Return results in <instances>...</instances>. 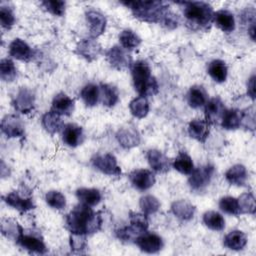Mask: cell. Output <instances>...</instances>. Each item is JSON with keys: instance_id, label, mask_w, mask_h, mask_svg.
Segmentation results:
<instances>
[{"instance_id": "6da1fadb", "label": "cell", "mask_w": 256, "mask_h": 256, "mask_svg": "<svg viewBox=\"0 0 256 256\" xmlns=\"http://www.w3.org/2000/svg\"><path fill=\"white\" fill-rule=\"evenodd\" d=\"M65 222L70 233L90 235L101 229L103 219L100 212L80 203L66 215Z\"/></svg>"}, {"instance_id": "7a4b0ae2", "label": "cell", "mask_w": 256, "mask_h": 256, "mask_svg": "<svg viewBox=\"0 0 256 256\" xmlns=\"http://www.w3.org/2000/svg\"><path fill=\"white\" fill-rule=\"evenodd\" d=\"M125 6L130 8L133 15L145 22L165 24L172 13L169 6L162 1H124Z\"/></svg>"}, {"instance_id": "3957f363", "label": "cell", "mask_w": 256, "mask_h": 256, "mask_svg": "<svg viewBox=\"0 0 256 256\" xmlns=\"http://www.w3.org/2000/svg\"><path fill=\"white\" fill-rule=\"evenodd\" d=\"M132 80L135 90L141 96H153L158 93L159 85L155 77L151 75V69L147 62L138 60L131 66Z\"/></svg>"}, {"instance_id": "277c9868", "label": "cell", "mask_w": 256, "mask_h": 256, "mask_svg": "<svg viewBox=\"0 0 256 256\" xmlns=\"http://www.w3.org/2000/svg\"><path fill=\"white\" fill-rule=\"evenodd\" d=\"M184 16L188 23L199 28L208 27L213 20L212 7L202 1H192L184 3Z\"/></svg>"}, {"instance_id": "5b68a950", "label": "cell", "mask_w": 256, "mask_h": 256, "mask_svg": "<svg viewBox=\"0 0 256 256\" xmlns=\"http://www.w3.org/2000/svg\"><path fill=\"white\" fill-rule=\"evenodd\" d=\"M214 173L215 168L211 164H206L198 168H194L188 179L190 188L193 191L204 190L210 184Z\"/></svg>"}, {"instance_id": "8992f818", "label": "cell", "mask_w": 256, "mask_h": 256, "mask_svg": "<svg viewBox=\"0 0 256 256\" xmlns=\"http://www.w3.org/2000/svg\"><path fill=\"white\" fill-rule=\"evenodd\" d=\"M16 243L19 244L25 250L29 251L30 253L44 254L47 252L46 245L43 241L40 232L34 230H24V232L19 237Z\"/></svg>"}, {"instance_id": "52a82bcc", "label": "cell", "mask_w": 256, "mask_h": 256, "mask_svg": "<svg viewBox=\"0 0 256 256\" xmlns=\"http://www.w3.org/2000/svg\"><path fill=\"white\" fill-rule=\"evenodd\" d=\"M92 164L97 170H99L103 174L109 176L121 175V168L117 163V159L111 153H102L95 155L92 158Z\"/></svg>"}, {"instance_id": "ba28073f", "label": "cell", "mask_w": 256, "mask_h": 256, "mask_svg": "<svg viewBox=\"0 0 256 256\" xmlns=\"http://www.w3.org/2000/svg\"><path fill=\"white\" fill-rule=\"evenodd\" d=\"M106 58L109 64L117 70H126L132 66V58L128 53V50L121 46L115 45L111 47L107 53Z\"/></svg>"}, {"instance_id": "9c48e42d", "label": "cell", "mask_w": 256, "mask_h": 256, "mask_svg": "<svg viewBox=\"0 0 256 256\" xmlns=\"http://www.w3.org/2000/svg\"><path fill=\"white\" fill-rule=\"evenodd\" d=\"M15 110L28 114L32 112L35 105V95L32 90L26 87H22L18 90L15 98L12 101Z\"/></svg>"}, {"instance_id": "30bf717a", "label": "cell", "mask_w": 256, "mask_h": 256, "mask_svg": "<svg viewBox=\"0 0 256 256\" xmlns=\"http://www.w3.org/2000/svg\"><path fill=\"white\" fill-rule=\"evenodd\" d=\"M135 244L140 248L141 251L145 253H157L164 246L163 240L159 235L147 231L142 233L136 239Z\"/></svg>"}, {"instance_id": "8fae6325", "label": "cell", "mask_w": 256, "mask_h": 256, "mask_svg": "<svg viewBox=\"0 0 256 256\" xmlns=\"http://www.w3.org/2000/svg\"><path fill=\"white\" fill-rule=\"evenodd\" d=\"M1 130L8 138L22 137L25 133L22 119L14 114H9L3 117L1 121Z\"/></svg>"}, {"instance_id": "7c38bea8", "label": "cell", "mask_w": 256, "mask_h": 256, "mask_svg": "<svg viewBox=\"0 0 256 256\" xmlns=\"http://www.w3.org/2000/svg\"><path fill=\"white\" fill-rule=\"evenodd\" d=\"M102 52L101 45L96 41L95 38L89 37L82 39L76 46V53L87 61H93L99 57Z\"/></svg>"}, {"instance_id": "4fadbf2b", "label": "cell", "mask_w": 256, "mask_h": 256, "mask_svg": "<svg viewBox=\"0 0 256 256\" xmlns=\"http://www.w3.org/2000/svg\"><path fill=\"white\" fill-rule=\"evenodd\" d=\"M129 180L133 187L140 191H145L154 185L155 175L148 169H136L129 174Z\"/></svg>"}, {"instance_id": "5bb4252c", "label": "cell", "mask_w": 256, "mask_h": 256, "mask_svg": "<svg viewBox=\"0 0 256 256\" xmlns=\"http://www.w3.org/2000/svg\"><path fill=\"white\" fill-rule=\"evenodd\" d=\"M226 111V108L220 98L215 97L207 101L205 104V117L208 123L219 124Z\"/></svg>"}, {"instance_id": "9a60e30c", "label": "cell", "mask_w": 256, "mask_h": 256, "mask_svg": "<svg viewBox=\"0 0 256 256\" xmlns=\"http://www.w3.org/2000/svg\"><path fill=\"white\" fill-rule=\"evenodd\" d=\"M9 54L17 60L28 62L32 60L34 51L24 40L15 38L9 45Z\"/></svg>"}, {"instance_id": "2e32d148", "label": "cell", "mask_w": 256, "mask_h": 256, "mask_svg": "<svg viewBox=\"0 0 256 256\" xmlns=\"http://www.w3.org/2000/svg\"><path fill=\"white\" fill-rule=\"evenodd\" d=\"M86 21L89 24V31L92 38L100 36L106 28L105 16L96 10H88L85 14Z\"/></svg>"}, {"instance_id": "e0dca14e", "label": "cell", "mask_w": 256, "mask_h": 256, "mask_svg": "<svg viewBox=\"0 0 256 256\" xmlns=\"http://www.w3.org/2000/svg\"><path fill=\"white\" fill-rule=\"evenodd\" d=\"M146 157L150 167L158 173H165L169 171L172 165L170 159L157 149H150L147 152Z\"/></svg>"}, {"instance_id": "ac0fdd59", "label": "cell", "mask_w": 256, "mask_h": 256, "mask_svg": "<svg viewBox=\"0 0 256 256\" xmlns=\"http://www.w3.org/2000/svg\"><path fill=\"white\" fill-rule=\"evenodd\" d=\"M74 107H75L74 100L71 97H69L67 94L61 92V93H58L53 98L50 110L54 111L60 116L62 115L69 116L74 111Z\"/></svg>"}, {"instance_id": "d6986e66", "label": "cell", "mask_w": 256, "mask_h": 256, "mask_svg": "<svg viewBox=\"0 0 256 256\" xmlns=\"http://www.w3.org/2000/svg\"><path fill=\"white\" fill-rule=\"evenodd\" d=\"M84 134L82 127L69 123L64 126L62 133L63 142L69 147H76L83 142Z\"/></svg>"}, {"instance_id": "ffe728a7", "label": "cell", "mask_w": 256, "mask_h": 256, "mask_svg": "<svg viewBox=\"0 0 256 256\" xmlns=\"http://www.w3.org/2000/svg\"><path fill=\"white\" fill-rule=\"evenodd\" d=\"M116 138L119 144L125 149L133 148L140 143V135L134 127H123L119 129L116 133Z\"/></svg>"}, {"instance_id": "44dd1931", "label": "cell", "mask_w": 256, "mask_h": 256, "mask_svg": "<svg viewBox=\"0 0 256 256\" xmlns=\"http://www.w3.org/2000/svg\"><path fill=\"white\" fill-rule=\"evenodd\" d=\"M4 201L11 207L21 211L27 212L35 208V204L31 197H22L17 191H12L4 197Z\"/></svg>"}, {"instance_id": "7402d4cb", "label": "cell", "mask_w": 256, "mask_h": 256, "mask_svg": "<svg viewBox=\"0 0 256 256\" xmlns=\"http://www.w3.org/2000/svg\"><path fill=\"white\" fill-rule=\"evenodd\" d=\"M209 132V123L206 120L194 119L188 125L189 136L199 142L204 143L208 138Z\"/></svg>"}, {"instance_id": "603a6c76", "label": "cell", "mask_w": 256, "mask_h": 256, "mask_svg": "<svg viewBox=\"0 0 256 256\" xmlns=\"http://www.w3.org/2000/svg\"><path fill=\"white\" fill-rule=\"evenodd\" d=\"M225 178L231 185L244 186L248 178L247 169L242 164H235L226 171Z\"/></svg>"}, {"instance_id": "cb8c5ba5", "label": "cell", "mask_w": 256, "mask_h": 256, "mask_svg": "<svg viewBox=\"0 0 256 256\" xmlns=\"http://www.w3.org/2000/svg\"><path fill=\"white\" fill-rule=\"evenodd\" d=\"M24 232L22 226L13 218H4L1 221V233L7 239L17 242Z\"/></svg>"}, {"instance_id": "d4e9b609", "label": "cell", "mask_w": 256, "mask_h": 256, "mask_svg": "<svg viewBox=\"0 0 256 256\" xmlns=\"http://www.w3.org/2000/svg\"><path fill=\"white\" fill-rule=\"evenodd\" d=\"M195 206L192 205L187 200H177L172 203L171 211L179 219L183 221H188L193 218L195 214Z\"/></svg>"}, {"instance_id": "484cf974", "label": "cell", "mask_w": 256, "mask_h": 256, "mask_svg": "<svg viewBox=\"0 0 256 256\" xmlns=\"http://www.w3.org/2000/svg\"><path fill=\"white\" fill-rule=\"evenodd\" d=\"M213 20L225 33H230L235 29V18L229 10L222 9L215 12L213 15Z\"/></svg>"}, {"instance_id": "4316f807", "label": "cell", "mask_w": 256, "mask_h": 256, "mask_svg": "<svg viewBox=\"0 0 256 256\" xmlns=\"http://www.w3.org/2000/svg\"><path fill=\"white\" fill-rule=\"evenodd\" d=\"M76 197L81 204L90 207L98 205L102 199L101 192L95 188H79L76 190Z\"/></svg>"}, {"instance_id": "83f0119b", "label": "cell", "mask_w": 256, "mask_h": 256, "mask_svg": "<svg viewBox=\"0 0 256 256\" xmlns=\"http://www.w3.org/2000/svg\"><path fill=\"white\" fill-rule=\"evenodd\" d=\"M187 100L189 106L196 109L205 106L208 101V95L203 86L194 85L189 89V92L187 94Z\"/></svg>"}, {"instance_id": "f1b7e54d", "label": "cell", "mask_w": 256, "mask_h": 256, "mask_svg": "<svg viewBox=\"0 0 256 256\" xmlns=\"http://www.w3.org/2000/svg\"><path fill=\"white\" fill-rule=\"evenodd\" d=\"M42 126L50 134L58 133L63 126L61 116L52 110H49L42 116Z\"/></svg>"}, {"instance_id": "f546056e", "label": "cell", "mask_w": 256, "mask_h": 256, "mask_svg": "<svg viewBox=\"0 0 256 256\" xmlns=\"http://www.w3.org/2000/svg\"><path fill=\"white\" fill-rule=\"evenodd\" d=\"M224 246L227 247L230 250H241L243 249L247 244V237L245 233H243L240 230H233L230 231L225 237H224Z\"/></svg>"}, {"instance_id": "4dcf8cb0", "label": "cell", "mask_w": 256, "mask_h": 256, "mask_svg": "<svg viewBox=\"0 0 256 256\" xmlns=\"http://www.w3.org/2000/svg\"><path fill=\"white\" fill-rule=\"evenodd\" d=\"M242 116H243L242 111H239L237 109H230V110L226 109L220 124L226 130L238 129L242 124Z\"/></svg>"}, {"instance_id": "1f68e13d", "label": "cell", "mask_w": 256, "mask_h": 256, "mask_svg": "<svg viewBox=\"0 0 256 256\" xmlns=\"http://www.w3.org/2000/svg\"><path fill=\"white\" fill-rule=\"evenodd\" d=\"M207 72L215 82L222 83L227 78L228 69H227L226 63L224 61L216 59V60H213L209 63L208 68H207Z\"/></svg>"}, {"instance_id": "d6a6232c", "label": "cell", "mask_w": 256, "mask_h": 256, "mask_svg": "<svg viewBox=\"0 0 256 256\" xmlns=\"http://www.w3.org/2000/svg\"><path fill=\"white\" fill-rule=\"evenodd\" d=\"M172 166L175 170L185 175H190L194 170V163L192 161V158L183 151H180L178 153L172 163Z\"/></svg>"}, {"instance_id": "836d02e7", "label": "cell", "mask_w": 256, "mask_h": 256, "mask_svg": "<svg viewBox=\"0 0 256 256\" xmlns=\"http://www.w3.org/2000/svg\"><path fill=\"white\" fill-rule=\"evenodd\" d=\"M100 100L103 105L113 107L119 100V92L117 88L111 84L100 85Z\"/></svg>"}, {"instance_id": "e575fe53", "label": "cell", "mask_w": 256, "mask_h": 256, "mask_svg": "<svg viewBox=\"0 0 256 256\" xmlns=\"http://www.w3.org/2000/svg\"><path fill=\"white\" fill-rule=\"evenodd\" d=\"M129 110L131 114L138 119H142L146 117L149 112V102L147 98L141 95L137 96L130 102Z\"/></svg>"}, {"instance_id": "d590c367", "label": "cell", "mask_w": 256, "mask_h": 256, "mask_svg": "<svg viewBox=\"0 0 256 256\" xmlns=\"http://www.w3.org/2000/svg\"><path fill=\"white\" fill-rule=\"evenodd\" d=\"M80 96L86 106L93 107L100 99V88L93 83H89L82 88Z\"/></svg>"}, {"instance_id": "8d00e7d4", "label": "cell", "mask_w": 256, "mask_h": 256, "mask_svg": "<svg viewBox=\"0 0 256 256\" xmlns=\"http://www.w3.org/2000/svg\"><path fill=\"white\" fill-rule=\"evenodd\" d=\"M203 223L211 230L221 231L225 228V220L217 211L209 210L203 214Z\"/></svg>"}, {"instance_id": "74e56055", "label": "cell", "mask_w": 256, "mask_h": 256, "mask_svg": "<svg viewBox=\"0 0 256 256\" xmlns=\"http://www.w3.org/2000/svg\"><path fill=\"white\" fill-rule=\"evenodd\" d=\"M119 41L121 46L126 50H133L141 43L140 37L130 29H125L120 33Z\"/></svg>"}, {"instance_id": "f35d334b", "label": "cell", "mask_w": 256, "mask_h": 256, "mask_svg": "<svg viewBox=\"0 0 256 256\" xmlns=\"http://www.w3.org/2000/svg\"><path fill=\"white\" fill-rule=\"evenodd\" d=\"M0 77L5 82H12L17 77V69L15 67L14 62L5 58L0 62Z\"/></svg>"}, {"instance_id": "ab89813d", "label": "cell", "mask_w": 256, "mask_h": 256, "mask_svg": "<svg viewBox=\"0 0 256 256\" xmlns=\"http://www.w3.org/2000/svg\"><path fill=\"white\" fill-rule=\"evenodd\" d=\"M219 208L221 209V211L229 215L237 216L241 214L238 199L231 196L222 197L219 201Z\"/></svg>"}, {"instance_id": "60d3db41", "label": "cell", "mask_w": 256, "mask_h": 256, "mask_svg": "<svg viewBox=\"0 0 256 256\" xmlns=\"http://www.w3.org/2000/svg\"><path fill=\"white\" fill-rule=\"evenodd\" d=\"M139 206L144 214L151 215V214L156 213L159 210L160 202L153 195H145L140 198Z\"/></svg>"}, {"instance_id": "b9f144b4", "label": "cell", "mask_w": 256, "mask_h": 256, "mask_svg": "<svg viewBox=\"0 0 256 256\" xmlns=\"http://www.w3.org/2000/svg\"><path fill=\"white\" fill-rule=\"evenodd\" d=\"M45 201L46 203L57 210H62L66 206V198L65 196L56 190L48 191L45 195Z\"/></svg>"}, {"instance_id": "7bdbcfd3", "label": "cell", "mask_w": 256, "mask_h": 256, "mask_svg": "<svg viewBox=\"0 0 256 256\" xmlns=\"http://www.w3.org/2000/svg\"><path fill=\"white\" fill-rule=\"evenodd\" d=\"M142 233H144V232L135 228V227H133L132 225L125 226L123 228H120V229L116 230V236L118 237V239H120L122 241H125V242H134L135 243L136 239Z\"/></svg>"}, {"instance_id": "ee69618b", "label": "cell", "mask_w": 256, "mask_h": 256, "mask_svg": "<svg viewBox=\"0 0 256 256\" xmlns=\"http://www.w3.org/2000/svg\"><path fill=\"white\" fill-rule=\"evenodd\" d=\"M238 203L240 207L241 214L243 213H248V214H254L256 210V203H255V198L252 193H243L239 198H238Z\"/></svg>"}, {"instance_id": "f6af8a7d", "label": "cell", "mask_w": 256, "mask_h": 256, "mask_svg": "<svg viewBox=\"0 0 256 256\" xmlns=\"http://www.w3.org/2000/svg\"><path fill=\"white\" fill-rule=\"evenodd\" d=\"M129 222H130V225H132L133 227H135L143 232L147 231L148 226H149L147 215L144 213L129 211Z\"/></svg>"}, {"instance_id": "bcb514c9", "label": "cell", "mask_w": 256, "mask_h": 256, "mask_svg": "<svg viewBox=\"0 0 256 256\" xmlns=\"http://www.w3.org/2000/svg\"><path fill=\"white\" fill-rule=\"evenodd\" d=\"M44 8L55 16H63L65 13L66 3L61 0H46L41 3Z\"/></svg>"}, {"instance_id": "7dc6e473", "label": "cell", "mask_w": 256, "mask_h": 256, "mask_svg": "<svg viewBox=\"0 0 256 256\" xmlns=\"http://www.w3.org/2000/svg\"><path fill=\"white\" fill-rule=\"evenodd\" d=\"M0 23L5 29H10L15 23V16L13 10L8 6L0 7Z\"/></svg>"}, {"instance_id": "c3c4849f", "label": "cell", "mask_w": 256, "mask_h": 256, "mask_svg": "<svg viewBox=\"0 0 256 256\" xmlns=\"http://www.w3.org/2000/svg\"><path fill=\"white\" fill-rule=\"evenodd\" d=\"M70 247L75 252H81L87 247L86 235L82 234H73L70 235Z\"/></svg>"}, {"instance_id": "681fc988", "label": "cell", "mask_w": 256, "mask_h": 256, "mask_svg": "<svg viewBox=\"0 0 256 256\" xmlns=\"http://www.w3.org/2000/svg\"><path fill=\"white\" fill-rule=\"evenodd\" d=\"M247 94L253 100L255 99V75H252L247 83Z\"/></svg>"}]
</instances>
